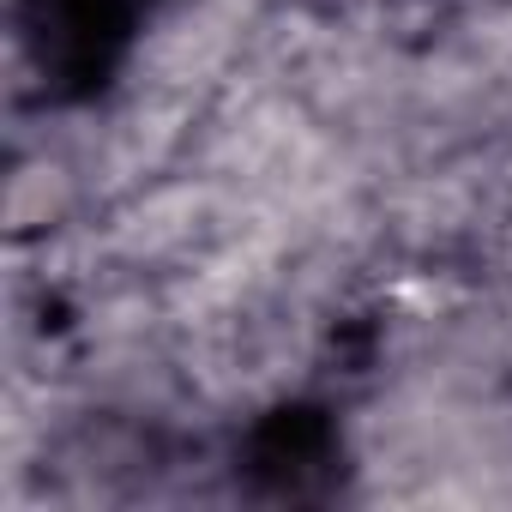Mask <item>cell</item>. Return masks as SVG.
I'll return each instance as SVG.
<instances>
[{
	"mask_svg": "<svg viewBox=\"0 0 512 512\" xmlns=\"http://www.w3.org/2000/svg\"><path fill=\"white\" fill-rule=\"evenodd\" d=\"M151 0H25V43L55 97H91L115 79Z\"/></svg>",
	"mask_w": 512,
	"mask_h": 512,
	"instance_id": "6da1fadb",
	"label": "cell"
},
{
	"mask_svg": "<svg viewBox=\"0 0 512 512\" xmlns=\"http://www.w3.org/2000/svg\"><path fill=\"white\" fill-rule=\"evenodd\" d=\"M241 464H247V482L272 500H314L332 488L344 446L320 404H278L247 428Z\"/></svg>",
	"mask_w": 512,
	"mask_h": 512,
	"instance_id": "7a4b0ae2",
	"label": "cell"
}]
</instances>
